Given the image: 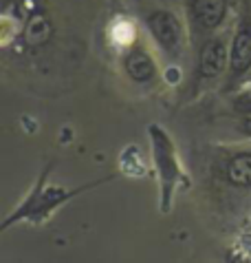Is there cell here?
<instances>
[{"mask_svg":"<svg viewBox=\"0 0 251 263\" xmlns=\"http://www.w3.org/2000/svg\"><path fill=\"white\" fill-rule=\"evenodd\" d=\"M148 27L154 35V40L165 49L168 53L176 55L181 49V23L170 11H154L148 16Z\"/></svg>","mask_w":251,"mask_h":263,"instance_id":"1","label":"cell"},{"mask_svg":"<svg viewBox=\"0 0 251 263\" xmlns=\"http://www.w3.org/2000/svg\"><path fill=\"white\" fill-rule=\"evenodd\" d=\"M198 67H201V76L203 78L220 76V73L225 71V67H227V47H225V42L218 40V38L205 42V47L201 49Z\"/></svg>","mask_w":251,"mask_h":263,"instance_id":"2","label":"cell"},{"mask_svg":"<svg viewBox=\"0 0 251 263\" xmlns=\"http://www.w3.org/2000/svg\"><path fill=\"white\" fill-rule=\"evenodd\" d=\"M229 67L236 76L245 73L251 67V27L240 25V29L234 35L232 51H229Z\"/></svg>","mask_w":251,"mask_h":263,"instance_id":"3","label":"cell"},{"mask_svg":"<svg viewBox=\"0 0 251 263\" xmlns=\"http://www.w3.org/2000/svg\"><path fill=\"white\" fill-rule=\"evenodd\" d=\"M196 23L203 29H216L225 18V0H194L192 5Z\"/></svg>","mask_w":251,"mask_h":263,"instance_id":"4","label":"cell"},{"mask_svg":"<svg viewBox=\"0 0 251 263\" xmlns=\"http://www.w3.org/2000/svg\"><path fill=\"white\" fill-rule=\"evenodd\" d=\"M126 71H128V76L132 80H137V82H148V80L154 76V62L145 51L135 49L126 58Z\"/></svg>","mask_w":251,"mask_h":263,"instance_id":"5","label":"cell"},{"mask_svg":"<svg viewBox=\"0 0 251 263\" xmlns=\"http://www.w3.org/2000/svg\"><path fill=\"white\" fill-rule=\"evenodd\" d=\"M51 31H53V29H51L49 18L42 16V13H35L25 27V40L31 47H40V45H44V42H49Z\"/></svg>","mask_w":251,"mask_h":263,"instance_id":"6","label":"cell"},{"mask_svg":"<svg viewBox=\"0 0 251 263\" xmlns=\"http://www.w3.org/2000/svg\"><path fill=\"white\" fill-rule=\"evenodd\" d=\"M227 177L236 186H251V153L236 155L227 166Z\"/></svg>","mask_w":251,"mask_h":263,"instance_id":"7","label":"cell"},{"mask_svg":"<svg viewBox=\"0 0 251 263\" xmlns=\"http://www.w3.org/2000/svg\"><path fill=\"white\" fill-rule=\"evenodd\" d=\"M245 130L251 135V115H247V120H245Z\"/></svg>","mask_w":251,"mask_h":263,"instance_id":"8","label":"cell"}]
</instances>
